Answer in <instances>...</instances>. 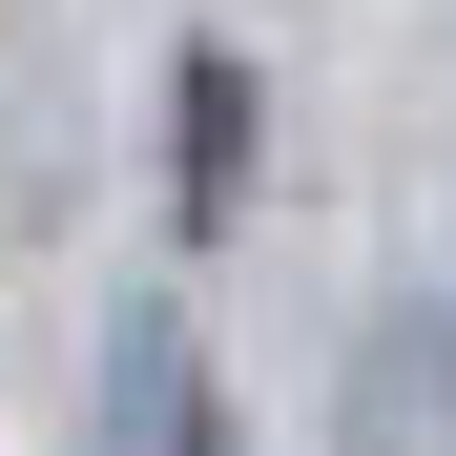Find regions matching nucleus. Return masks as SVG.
I'll use <instances>...</instances> for the list:
<instances>
[{
	"instance_id": "f03ea898",
	"label": "nucleus",
	"mask_w": 456,
	"mask_h": 456,
	"mask_svg": "<svg viewBox=\"0 0 456 456\" xmlns=\"http://www.w3.org/2000/svg\"><path fill=\"white\" fill-rule=\"evenodd\" d=\"M353 456H456V332L436 312H395L353 353Z\"/></svg>"
},
{
	"instance_id": "f257e3e1",
	"label": "nucleus",
	"mask_w": 456,
	"mask_h": 456,
	"mask_svg": "<svg viewBox=\"0 0 456 456\" xmlns=\"http://www.w3.org/2000/svg\"><path fill=\"white\" fill-rule=\"evenodd\" d=\"M84 456H228V436H208V353H187V312H125V332H104V415H84Z\"/></svg>"
}]
</instances>
